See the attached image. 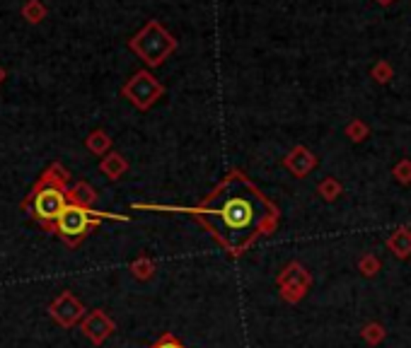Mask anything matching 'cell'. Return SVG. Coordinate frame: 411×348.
<instances>
[{
    "mask_svg": "<svg viewBox=\"0 0 411 348\" xmlns=\"http://www.w3.org/2000/svg\"><path fill=\"white\" fill-rule=\"evenodd\" d=\"M191 213L230 254L247 252L278 222V208L242 172H230Z\"/></svg>",
    "mask_w": 411,
    "mask_h": 348,
    "instance_id": "6da1fadb",
    "label": "cell"
},
{
    "mask_svg": "<svg viewBox=\"0 0 411 348\" xmlns=\"http://www.w3.org/2000/svg\"><path fill=\"white\" fill-rule=\"evenodd\" d=\"M68 179H70V174L66 172L63 164L51 162L42 174H39L35 186H32L30 193L25 196V201H22V210L27 213V218L39 222L47 232L54 230L56 220L61 218V213H63L70 203Z\"/></svg>",
    "mask_w": 411,
    "mask_h": 348,
    "instance_id": "7a4b0ae2",
    "label": "cell"
},
{
    "mask_svg": "<svg viewBox=\"0 0 411 348\" xmlns=\"http://www.w3.org/2000/svg\"><path fill=\"white\" fill-rule=\"evenodd\" d=\"M126 220L123 215L114 213H102V210H92L85 206H75V203H68V208L61 213V218L56 220L54 225V235L59 239H63L68 247H78V244L85 239L90 232L97 230L102 220Z\"/></svg>",
    "mask_w": 411,
    "mask_h": 348,
    "instance_id": "3957f363",
    "label": "cell"
},
{
    "mask_svg": "<svg viewBox=\"0 0 411 348\" xmlns=\"http://www.w3.org/2000/svg\"><path fill=\"white\" fill-rule=\"evenodd\" d=\"M128 49H131L140 61H145L150 68H157L174 49H177V39H174L157 20H150L136 37L128 39Z\"/></svg>",
    "mask_w": 411,
    "mask_h": 348,
    "instance_id": "277c9868",
    "label": "cell"
},
{
    "mask_svg": "<svg viewBox=\"0 0 411 348\" xmlns=\"http://www.w3.org/2000/svg\"><path fill=\"white\" fill-rule=\"evenodd\" d=\"M121 92L133 107H138V109H150V107L162 97L165 88L157 83V78H153V73L138 71L133 78H128V83L123 85Z\"/></svg>",
    "mask_w": 411,
    "mask_h": 348,
    "instance_id": "5b68a950",
    "label": "cell"
},
{
    "mask_svg": "<svg viewBox=\"0 0 411 348\" xmlns=\"http://www.w3.org/2000/svg\"><path fill=\"white\" fill-rule=\"evenodd\" d=\"M49 317H51L61 329H73L75 324L82 322L85 307H82V302L78 300L70 290H63V293L49 305Z\"/></svg>",
    "mask_w": 411,
    "mask_h": 348,
    "instance_id": "8992f818",
    "label": "cell"
},
{
    "mask_svg": "<svg viewBox=\"0 0 411 348\" xmlns=\"http://www.w3.org/2000/svg\"><path fill=\"white\" fill-rule=\"evenodd\" d=\"M80 332L87 336L92 344H104V339L114 332V322L104 315L102 310H92L90 315L82 317L80 322Z\"/></svg>",
    "mask_w": 411,
    "mask_h": 348,
    "instance_id": "52a82bcc",
    "label": "cell"
},
{
    "mask_svg": "<svg viewBox=\"0 0 411 348\" xmlns=\"http://www.w3.org/2000/svg\"><path fill=\"white\" fill-rule=\"evenodd\" d=\"M68 198H70V203H75V206L92 208L94 201H97V191H94L87 181H75V184L68 189Z\"/></svg>",
    "mask_w": 411,
    "mask_h": 348,
    "instance_id": "ba28073f",
    "label": "cell"
},
{
    "mask_svg": "<svg viewBox=\"0 0 411 348\" xmlns=\"http://www.w3.org/2000/svg\"><path fill=\"white\" fill-rule=\"evenodd\" d=\"M286 164H288V169L295 172V176H305L309 169L314 167V157L309 155L305 148H295V150L290 152V157L286 160Z\"/></svg>",
    "mask_w": 411,
    "mask_h": 348,
    "instance_id": "9c48e42d",
    "label": "cell"
},
{
    "mask_svg": "<svg viewBox=\"0 0 411 348\" xmlns=\"http://www.w3.org/2000/svg\"><path fill=\"white\" fill-rule=\"evenodd\" d=\"M99 169H102V174L109 176L111 181H116L119 176L126 174L128 162L119 155V152H109V155L102 157V162H99Z\"/></svg>",
    "mask_w": 411,
    "mask_h": 348,
    "instance_id": "30bf717a",
    "label": "cell"
},
{
    "mask_svg": "<svg viewBox=\"0 0 411 348\" xmlns=\"http://www.w3.org/2000/svg\"><path fill=\"white\" fill-rule=\"evenodd\" d=\"M85 148L92 152V155H102L104 157L106 152H109V148H111V136L102 128L92 131V133L85 138Z\"/></svg>",
    "mask_w": 411,
    "mask_h": 348,
    "instance_id": "8fae6325",
    "label": "cell"
},
{
    "mask_svg": "<svg viewBox=\"0 0 411 348\" xmlns=\"http://www.w3.org/2000/svg\"><path fill=\"white\" fill-rule=\"evenodd\" d=\"M22 17H25L30 25H39V22L47 17V5H44L42 0H27V3L22 5Z\"/></svg>",
    "mask_w": 411,
    "mask_h": 348,
    "instance_id": "7c38bea8",
    "label": "cell"
},
{
    "mask_svg": "<svg viewBox=\"0 0 411 348\" xmlns=\"http://www.w3.org/2000/svg\"><path fill=\"white\" fill-rule=\"evenodd\" d=\"M131 271L136 278H150V273H153V264H150L148 259H138L131 264Z\"/></svg>",
    "mask_w": 411,
    "mask_h": 348,
    "instance_id": "4fadbf2b",
    "label": "cell"
},
{
    "mask_svg": "<svg viewBox=\"0 0 411 348\" xmlns=\"http://www.w3.org/2000/svg\"><path fill=\"white\" fill-rule=\"evenodd\" d=\"M373 76L380 80V83H385V80H390L392 78V68L385 64V61H382V64H377L375 66V71H373Z\"/></svg>",
    "mask_w": 411,
    "mask_h": 348,
    "instance_id": "5bb4252c",
    "label": "cell"
},
{
    "mask_svg": "<svg viewBox=\"0 0 411 348\" xmlns=\"http://www.w3.org/2000/svg\"><path fill=\"white\" fill-rule=\"evenodd\" d=\"M153 348H184L182 344H179L177 339H174V336H170V334H165L162 336L160 341H157V344L153 346Z\"/></svg>",
    "mask_w": 411,
    "mask_h": 348,
    "instance_id": "9a60e30c",
    "label": "cell"
},
{
    "mask_svg": "<svg viewBox=\"0 0 411 348\" xmlns=\"http://www.w3.org/2000/svg\"><path fill=\"white\" fill-rule=\"evenodd\" d=\"M377 3H380V5H390L392 0H377Z\"/></svg>",
    "mask_w": 411,
    "mask_h": 348,
    "instance_id": "2e32d148",
    "label": "cell"
},
{
    "mask_svg": "<svg viewBox=\"0 0 411 348\" xmlns=\"http://www.w3.org/2000/svg\"><path fill=\"white\" fill-rule=\"evenodd\" d=\"M3 80H5V71L0 68V83H3Z\"/></svg>",
    "mask_w": 411,
    "mask_h": 348,
    "instance_id": "e0dca14e",
    "label": "cell"
}]
</instances>
